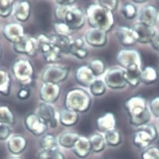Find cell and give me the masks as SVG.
Segmentation results:
<instances>
[{"mask_svg":"<svg viewBox=\"0 0 159 159\" xmlns=\"http://www.w3.org/2000/svg\"><path fill=\"white\" fill-rule=\"evenodd\" d=\"M124 105L132 125L137 128L149 122L151 113L143 97L132 96L125 102Z\"/></svg>","mask_w":159,"mask_h":159,"instance_id":"6da1fadb","label":"cell"},{"mask_svg":"<svg viewBox=\"0 0 159 159\" xmlns=\"http://www.w3.org/2000/svg\"><path fill=\"white\" fill-rule=\"evenodd\" d=\"M86 16L89 25L93 29H97L108 32L111 30L115 23L113 12L98 4L88 6Z\"/></svg>","mask_w":159,"mask_h":159,"instance_id":"7a4b0ae2","label":"cell"},{"mask_svg":"<svg viewBox=\"0 0 159 159\" xmlns=\"http://www.w3.org/2000/svg\"><path fill=\"white\" fill-rule=\"evenodd\" d=\"M91 98L86 90L74 88L69 90L65 97L64 105L67 109L77 113H85L90 108Z\"/></svg>","mask_w":159,"mask_h":159,"instance_id":"3957f363","label":"cell"},{"mask_svg":"<svg viewBox=\"0 0 159 159\" xmlns=\"http://www.w3.org/2000/svg\"><path fill=\"white\" fill-rule=\"evenodd\" d=\"M158 136L156 127L150 123H147L137 127L133 135V143L139 148L145 150L153 142Z\"/></svg>","mask_w":159,"mask_h":159,"instance_id":"277c9868","label":"cell"},{"mask_svg":"<svg viewBox=\"0 0 159 159\" xmlns=\"http://www.w3.org/2000/svg\"><path fill=\"white\" fill-rule=\"evenodd\" d=\"M38 42L39 52H40L45 61L55 63L61 58L62 53L50 40L49 36L40 34L37 38Z\"/></svg>","mask_w":159,"mask_h":159,"instance_id":"5b68a950","label":"cell"},{"mask_svg":"<svg viewBox=\"0 0 159 159\" xmlns=\"http://www.w3.org/2000/svg\"><path fill=\"white\" fill-rule=\"evenodd\" d=\"M12 72L19 83L23 85H27L32 81L34 67L29 60L20 59L14 62Z\"/></svg>","mask_w":159,"mask_h":159,"instance_id":"8992f818","label":"cell"},{"mask_svg":"<svg viewBox=\"0 0 159 159\" xmlns=\"http://www.w3.org/2000/svg\"><path fill=\"white\" fill-rule=\"evenodd\" d=\"M69 74V68L57 64H52L44 69L42 74L43 83L59 84L64 81Z\"/></svg>","mask_w":159,"mask_h":159,"instance_id":"52a82bcc","label":"cell"},{"mask_svg":"<svg viewBox=\"0 0 159 159\" xmlns=\"http://www.w3.org/2000/svg\"><path fill=\"white\" fill-rule=\"evenodd\" d=\"M104 82L106 86L111 89L124 88L127 84L125 79V70L118 67L110 69L105 74Z\"/></svg>","mask_w":159,"mask_h":159,"instance_id":"ba28073f","label":"cell"},{"mask_svg":"<svg viewBox=\"0 0 159 159\" xmlns=\"http://www.w3.org/2000/svg\"><path fill=\"white\" fill-rule=\"evenodd\" d=\"M35 113L47 125L48 127L55 128L58 123V113L52 104L41 102Z\"/></svg>","mask_w":159,"mask_h":159,"instance_id":"9c48e42d","label":"cell"},{"mask_svg":"<svg viewBox=\"0 0 159 159\" xmlns=\"http://www.w3.org/2000/svg\"><path fill=\"white\" fill-rule=\"evenodd\" d=\"M15 52L33 57L39 52L37 38L25 35L18 42L13 44Z\"/></svg>","mask_w":159,"mask_h":159,"instance_id":"30bf717a","label":"cell"},{"mask_svg":"<svg viewBox=\"0 0 159 159\" xmlns=\"http://www.w3.org/2000/svg\"><path fill=\"white\" fill-rule=\"evenodd\" d=\"M64 22L71 30H79L85 24L86 13L80 8L71 7L67 11Z\"/></svg>","mask_w":159,"mask_h":159,"instance_id":"8fae6325","label":"cell"},{"mask_svg":"<svg viewBox=\"0 0 159 159\" xmlns=\"http://www.w3.org/2000/svg\"><path fill=\"white\" fill-rule=\"evenodd\" d=\"M25 126L29 132L36 137H42L46 134L48 126L35 113H30L24 120Z\"/></svg>","mask_w":159,"mask_h":159,"instance_id":"7c38bea8","label":"cell"},{"mask_svg":"<svg viewBox=\"0 0 159 159\" xmlns=\"http://www.w3.org/2000/svg\"><path fill=\"white\" fill-rule=\"evenodd\" d=\"M131 29L133 30L136 42L143 44L150 43L157 33L154 27L145 25L140 21L134 24Z\"/></svg>","mask_w":159,"mask_h":159,"instance_id":"4fadbf2b","label":"cell"},{"mask_svg":"<svg viewBox=\"0 0 159 159\" xmlns=\"http://www.w3.org/2000/svg\"><path fill=\"white\" fill-rule=\"evenodd\" d=\"M116 60L119 65L125 69L133 64L141 66L140 55L138 51L134 49L125 48L121 50L118 53Z\"/></svg>","mask_w":159,"mask_h":159,"instance_id":"5bb4252c","label":"cell"},{"mask_svg":"<svg viewBox=\"0 0 159 159\" xmlns=\"http://www.w3.org/2000/svg\"><path fill=\"white\" fill-rule=\"evenodd\" d=\"M61 89L59 84L43 83L40 89V98L42 102L52 104L59 98Z\"/></svg>","mask_w":159,"mask_h":159,"instance_id":"9a60e30c","label":"cell"},{"mask_svg":"<svg viewBox=\"0 0 159 159\" xmlns=\"http://www.w3.org/2000/svg\"><path fill=\"white\" fill-rule=\"evenodd\" d=\"M3 33L5 38L13 44L18 42L25 35L23 26L17 22H11L5 25Z\"/></svg>","mask_w":159,"mask_h":159,"instance_id":"2e32d148","label":"cell"},{"mask_svg":"<svg viewBox=\"0 0 159 159\" xmlns=\"http://www.w3.org/2000/svg\"><path fill=\"white\" fill-rule=\"evenodd\" d=\"M107 32L97 29H91L85 34V40L91 46L94 47H102L107 43Z\"/></svg>","mask_w":159,"mask_h":159,"instance_id":"e0dca14e","label":"cell"},{"mask_svg":"<svg viewBox=\"0 0 159 159\" xmlns=\"http://www.w3.org/2000/svg\"><path fill=\"white\" fill-rule=\"evenodd\" d=\"M75 80L83 87L89 88L92 83L96 79L88 66H81L78 67L75 74Z\"/></svg>","mask_w":159,"mask_h":159,"instance_id":"ac0fdd59","label":"cell"},{"mask_svg":"<svg viewBox=\"0 0 159 159\" xmlns=\"http://www.w3.org/2000/svg\"><path fill=\"white\" fill-rule=\"evenodd\" d=\"M116 35L119 42L123 47H131L137 43L133 30L127 26H120L118 27Z\"/></svg>","mask_w":159,"mask_h":159,"instance_id":"d6986e66","label":"cell"},{"mask_svg":"<svg viewBox=\"0 0 159 159\" xmlns=\"http://www.w3.org/2000/svg\"><path fill=\"white\" fill-rule=\"evenodd\" d=\"M158 18L157 8L151 5L142 7L139 13V21L150 26L154 27Z\"/></svg>","mask_w":159,"mask_h":159,"instance_id":"ffe728a7","label":"cell"},{"mask_svg":"<svg viewBox=\"0 0 159 159\" xmlns=\"http://www.w3.org/2000/svg\"><path fill=\"white\" fill-rule=\"evenodd\" d=\"M9 152L13 155H19L24 152L27 146V141L22 135L16 134L8 139L7 143Z\"/></svg>","mask_w":159,"mask_h":159,"instance_id":"44dd1931","label":"cell"},{"mask_svg":"<svg viewBox=\"0 0 159 159\" xmlns=\"http://www.w3.org/2000/svg\"><path fill=\"white\" fill-rule=\"evenodd\" d=\"M15 18L21 22L27 21L31 15V5L27 1H20L15 3L13 10Z\"/></svg>","mask_w":159,"mask_h":159,"instance_id":"7402d4cb","label":"cell"},{"mask_svg":"<svg viewBox=\"0 0 159 159\" xmlns=\"http://www.w3.org/2000/svg\"><path fill=\"white\" fill-rule=\"evenodd\" d=\"M116 123V120L115 116L111 112L106 113L99 117L96 121L98 129L104 134L110 130L115 129Z\"/></svg>","mask_w":159,"mask_h":159,"instance_id":"603a6c76","label":"cell"},{"mask_svg":"<svg viewBox=\"0 0 159 159\" xmlns=\"http://www.w3.org/2000/svg\"><path fill=\"white\" fill-rule=\"evenodd\" d=\"M69 54L80 59H85L88 56L89 51L82 38H77L71 42Z\"/></svg>","mask_w":159,"mask_h":159,"instance_id":"cb8c5ba5","label":"cell"},{"mask_svg":"<svg viewBox=\"0 0 159 159\" xmlns=\"http://www.w3.org/2000/svg\"><path fill=\"white\" fill-rule=\"evenodd\" d=\"M141 70L140 66L137 64L128 67L125 70L126 83L133 88L138 86L141 82Z\"/></svg>","mask_w":159,"mask_h":159,"instance_id":"d4e9b609","label":"cell"},{"mask_svg":"<svg viewBox=\"0 0 159 159\" xmlns=\"http://www.w3.org/2000/svg\"><path fill=\"white\" fill-rule=\"evenodd\" d=\"M74 153L79 158H84L89 155L92 151L89 139L85 137H79L72 147Z\"/></svg>","mask_w":159,"mask_h":159,"instance_id":"484cf974","label":"cell"},{"mask_svg":"<svg viewBox=\"0 0 159 159\" xmlns=\"http://www.w3.org/2000/svg\"><path fill=\"white\" fill-rule=\"evenodd\" d=\"M49 38L54 45L60 50L62 54H69V48L72 41L68 35L55 34L50 35Z\"/></svg>","mask_w":159,"mask_h":159,"instance_id":"4316f807","label":"cell"},{"mask_svg":"<svg viewBox=\"0 0 159 159\" xmlns=\"http://www.w3.org/2000/svg\"><path fill=\"white\" fill-rule=\"evenodd\" d=\"M59 122L64 126H72L75 125L79 120L78 113L65 108L61 110L58 113Z\"/></svg>","mask_w":159,"mask_h":159,"instance_id":"83f0119b","label":"cell"},{"mask_svg":"<svg viewBox=\"0 0 159 159\" xmlns=\"http://www.w3.org/2000/svg\"><path fill=\"white\" fill-rule=\"evenodd\" d=\"M80 135L75 132L65 131L59 135L57 139L58 143L62 147L70 148L74 147Z\"/></svg>","mask_w":159,"mask_h":159,"instance_id":"f1b7e54d","label":"cell"},{"mask_svg":"<svg viewBox=\"0 0 159 159\" xmlns=\"http://www.w3.org/2000/svg\"><path fill=\"white\" fill-rule=\"evenodd\" d=\"M57 139L51 134H45L42 137L39 141L40 150H51L58 148Z\"/></svg>","mask_w":159,"mask_h":159,"instance_id":"f546056e","label":"cell"},{"mask_svg":"<svg viewBox=\"0 0 159 159\" xmlns=\"http://www.w3.org/2000/svg\"><path fill=\"white\" fill-rule=\"evenodd\" d=\"M158 77L156 69L152 66H147L141 70V82L145 84L155 83Z\"/></svg>","mask_w":159,"mask_h":159,"instance_id":"4dcf8cb0","label":"cell"},{"mask_svg":"<svg viewBox=\"0 0 159 159\" xmlns=\"http://www.w3.org/2000/svg\"><path fill=\"white\" fill-rule=\"evenodd\" d=\"M0 123L13 126L15 123V117L11 108L7 106H0Z\"/></svg>","mask_w":159,"mask_h":159,"instance_id":"1f68e13d","label":"cell"},{"mask_svg":"<svg viewBox=\"0 0 159 159\" xmlns=\"http://www.w3.org/2000/svg\"><path fill=\"white\" fill-rule=\"evenodd\" d=\"M11 91V77L8 72L0 69V94L8 96Z\"/></svg>","mask_w":159,"mask_h":159,"instance_id":"d6a6232c","label":"cell"},{"mask_svg":"<svg viewBox=\"0 0 159 159\" xmlns=\"http://www.w3.org/2000/svg\"><path fill=\"white\" fill-rule=\"evenodd\" d=\"M104 139L106 144L111 147L117 146L120 145L121 142V134L115 128L104 133Z\"/></svg>","mask_w":159,"mask_h":159,"instance_id":"836d02e7","label":"cell"},{"mask_svg":"<svg viewBox=\"0 0 159 159\" xmlns=\"http://www.w3.org/2000/svg\"><path fill=\"white\" fill-rule=\"evenodd\" d=\"M92 151L94 152H100L102 151L106 146V142L104 137L98 133L94 134L89 138Z\"/></svg>","mask_w":159,"mask_h":159,"instance_id":"e575fe53","label":"cell"},{"mask_svg":"<svg viewBox=\"0 0 159 159\" xmlns=\"http://www.w3.org/2000/svg\"><path fill=\"white\" fill-rule=\"evenodd\" d=\"M39 159H66L64 154L59 150H40L38 153Z\"/></svg>","mask_w":159,"mask_h":159,"instance_id":"d590c367","label":"cell"},{"mask_svg":"<svg viewBox=\"0 0 159 159\" xmlns=\"http://www.w3.org/2000/svg\"><path fill=\"white\" fill-rule=\"evenodd\" d=\"M91 93L94 96H100L104 94L107 89L104 81L101 79H95L89 86Z\"/></svg>","mask_w":159,"mask_h":159,"instance_id":"8d00e7d4","label":"cell"},{"mask_svg":"<svg viewBox=\"0 0 159 159\" xmlns=\"http://www.w3.org/2000/svg\"><path fill=\"white\" fill-rule=\"evenodd\" d=\"M88 67L95 77L102 75L105 72L106 69V66L104 62L98 59L91 61L89 62Z\"/></svg>","mask_w":159,"mask_h":159,"instance_id":"74e56055","label":"cell"},{"mask_svg":"<svg viewBox=\"0 0 159 159\" xmlns=\"http://www.w3.org/2000/svg\"><path fill=\"white\" fill-rule=\"evenodd\" d=\"M15 2L10 0H0V17H8L13 10Z\"/></svg>","mask_w":159,"mask_h":159,"instance_id":"f35d334b","label":"cell"},{"mask_svg":"<svg viewBox=\"0 0 159 159\" xmlns=\"http://www.w3.org/2000/svg\"><path fill=\"white\" fill-rule=\"evenodd\" d=\"M121 13L125 18L131 20L137 16V9L133 4L128 3L122 7Z\"/></svg>","mask_w":159,"mask_h":159,"instance_id":"ab89813d","label":"cell"},{"mask_svg":"<svg viewBox=\"0 0 159 159\" xmlns=\"http://www.w3.org/2000/svg\"><path fill=\"white\" fill-rule=\"evenodd\" d=\"M142 159H159V147L152 146L143 150Z\"/></svg>","mask_w":159,"mask_h":159,"instance_id":"60d3db41","label":"cell"},{"mask_svg":"<svg viewBox=\"0 0 159 159\" xmlns=\"http://www.w3.org/2000/svg\"><path fill=\"white\" fill-rule=\"evenodd\" d=\"M54 30L56 34L68 35L70 32L69 26L64 21H57L54 24Z\"/></svg>","mask_w":159,"mask_h":159,"instance_id":"b9f144b4","label":"cell"},{"mask_svg":"<svg viewBox=\"0 0 159 159\" xmlns=\"http://www.w3.org/2000/svg\"><path fill=\"white\" fill-rule=\"evenodd\" d=\"M72 7L57 5L55 10V16L59 21H64V19L67 11Z\"/></svg>","mask_w":159,"mask_h":159,"instance_id":"7bdbcfd3","label":"cell"},{"mask_svg":"<svg viewBox=\"0 0 159 159\" xmlns=\"http://www.w3.org/2000/svg\"><path fill=\"white\" fill-rule=\"evenodd\" d=\"M98 3L103 8L113 12L117 8L118 2L117 0H101L98 1Z\"/></svg>","mask_w":159,"mask_h":159,"instance_id":"ee69618b","label":"cell"},{"mask_svg":"<svg viewBox=\"0 0 159 159\" xmlns=\"http://www.w3.org/2000/svg\"><path fill=\"white\" fill-rule=\"evenodd\" d=\"M11 132V126L3 123H0V140L5 141L8 140L10 137Z\"/></svg>","mask_w":159,"mask_h":159,"instance_id":"f6af8a7d","label":"cell"},{"mask_svg":"<svg viewBox=\"0 0 159 159\" xmlns=\"http://www.w3.org/2000/svg\"><path fill=\"white\" fill-rule=\"evenodd\" d=\"M150 111L155 118H159V96L154 98L150 101Z\"/></svg>","mask_w":159,"mask_h":159,"instance_id":"bcb514c9","label":"cell"},{"mask_svg":"<svg viewBox=\"0 0 159 159\" xmlns=\"http://www.w3.org/2000/svg\"><path fill=\"white\" fill-rule=\"evenodd\" d=\"M30 96V90L26 88H22L20 89L17 93V98L20 100H25L28 99Z\"/></svg>","mask_w":159,"mask_h":159,"instance_id":"7dc6e473","label":"cell"},{"mask_svg":"<svg viewBox=\"0 0 159 159\" xmlns=\"http://www.w3.org/2000/svg\"><path fill=\"white\" fill-rule=\"evenodd\" d=\"M150 44L155 50L159 51V33H156V34L152 39Z\"/></svg>","mask_w":159,"mask_h":159,"instance_id":"c3c4849f","label":"cell"},{"mask_svg":"<svg viewBox=\"0 0 159 159\" xmlns=\"http://www.w3.org/2000/svg\"><path fill=\"white\" fill-rule=\"evenodd\" d=\"M56 3L59 5L71 7L72 5H74L75 1H74V0H59V1H56Z\"/></svg>","mask_w":159,"mask_h":159,"instance_id":"681fc988","label":"cell"},{"mask_svg":"<svg viewBox=\"0 0 159 159\" xmlns=\"http://www.w3.org/2000/svg\"><path fill=\"white\" fill-rule=\"evenodd\" d=\"M134 2V3H138V4H139V3H146L147 2V1H133Z\"/></svg>","mask_w":159,"mask_h":159,"instance_id":"f907efd6","label":"cell"},{"mask_svg":"<svg viewBox=\"0 0 159 159\" xmlns=\"http://www.w3.org/2000/svg\"><path fill=\"white\" fill-rule=\"evenodd\" d=\"M7 159H22V158L19 157H11L8 158Z\"/></svg>","mask_w":159,"mask_h":159,"instance_id":"816d5d0a","label":"cell"},{"mask_svg":"<svg viewBox=\"0 0 159 159\" xmlns=\"http://www.w3.org/2000/svg\"><path fill=\"white\" fill-rule=\"evenodd\" d=\"M2 55V45L0 44V61H1Z\"/></svg>","mask_w":159,"mask_h":159,"instance_id":"f5cc1de1","label":"cell"}]
</instances>
